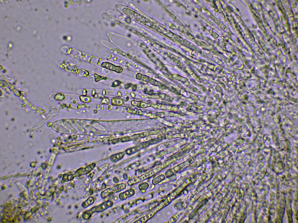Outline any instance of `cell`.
Instances as JSON below:
<instances>
[{"mask_svg": "<svg viewBox=\"0 0 298 223\" xmlns=\"http://www.w3.org/2000/svg\"><path fill=\"white\" fill-rule=\"evenodd\" d=\"M149 184L147 182L143 183L139 185V188L141 191L146 190L149 187Z\"/></svg>", "mask_w": 298, "mask_h": 223, "instance_id": "obj_16", "label": "cell"}, {"mask_svg": "<svg viewBox=\"0 0 298 223\" xmlns=\"http://www.w3.org/2000/svg\"><path fill=\"white\" fill-rule=\"evenodd\" d=\"M113 204V202L110 201L104 202L100 205L94 207L91 209L85 212L83 214V218L85 220L88 219L93 213L102 212L112 207Z\"/></svg>", "mask_w": 298, "mask_h": 223, "instance_id": "obj_3", "label": "cell"}, {"mask_svg": "<svg viewBox=\"0 0 298 223\" xmlns=\"http://www.w3.org/2000/svg\"><path fill=\"white\" fill-rule=\"evenodd\" d=\"M101 67L118 73H121L123 71V69L121 67L116 66L108 62H103L102 64Z\"/></svg>", "mask_w": 298, "mask_h": 223, "instance_id": "obj_8", "label": "cell"}, {"mask_svg": "<svg viewBox=\"0 0 298 223\" xmlns=\"http://www.w3.org/2000/svg\"><path fill=\"white\" fill-rule=\"evenodd\" d=\"M131 104L132 106L138 107L146 108L151 106V105L142 101H137L132 100L131 102Z\"/></svg>", "mask_w": 298, "mask_h": 223, "instance_id": "obj_10", "label": "cell"}, {"mask_svg": "<svg viewBox=\"0 0 298 223\" xmlns=\"http://www.w3.org/2000/svg\"><path fill=\"white\" fill-rule=\"evenodd\" d=\"M150 144V142H146L142 143L137 146L127 149L125 151V153L129 155L134 154L141 149L149 146Z\"/></svg>", "mask_w": 298, "mask_h": 223, "instance_id": "obj_6", "label": "cell"}, {"mask_svg": "<svg viewBox=\"0 0 298 223\" xmlns=\"http://www.w3.org/2000/svg\"><path fill=\"white\" fill-rule=\"evenodd\" d=\"M165 178V176L164 175H161L153 179L152 183L154 185H156L164 180Z\"/></svg>", "mask_w": 298, "mask_h": 223, "instance_id": "obj_13", "label": "cell"}, {"mask_svg": "<svg viewBox=\"0 0 298 223\" xmlns=\"http://www.w3.org/2000/svg\"><path fill=\"white\" fill-rule=\"evenodd\" d=\"M136 77L138 79L148 82L154 85L159 86L163 89H166L167 87H166L160 82L149 77L142 75L140 73L138 74L136 76Z\"/></svg>", "mask_w": 298, "mask_h": 223, "instance_id": "obj_5", "label": "cell"}, {"mask_svg": "<svg viewBox=\"0 0 298 223\" xmlns=\"http://www.w3.org/2000/svg\"><path fill=\"white\" fill-rule=\"evenodd\" d=\"M126 187V185L125 183H123L117 184L103 191L101 194V197L103 199H105L112 195L121 192L125 189Z\"/></svg>", "mask_w": 298, "mask_h": 223, "instance_id": "obj_4", "label": "cell"}, {"mask_svg": "<svg viewBox=\"0 0 298 223\" xmlns=\"http://www.w3.org/2000/svg\"><path fill=\"white\" fill-rule=\"evenodd\" d=\"M94 76L95 77V81L96 82H98L102 79H107V78L106 77L100 76L95 74H94Z\"/></svg>", "mask_w": 298, "mask_h": 223, "instance_id": "obj_17", "label": "cell"}, {"mask_svg": "<svg viewBox=\"0 0 298 223\" xmlns=\"http://www.w3.org/2000/svg\"><path fill=\"white\" fill-rule=\"evenodd\" d=\"M95 202L94 198L93 197H89L85 202L82 204V206L84 208H86L89 206L93 204Z\"/></svg>", "mask_w": 298, "mask_h": 223, "instance_id": "obj_11", "label": "cell"}, {"mask_svg": "<svg viewBox=\"0 0 298 223\" xmlns=\"http://www.w3.org/2000/svg\"><path fill=\"white\" fill-rule=\"evenodd\" d=\"M87 92V90L85 89H84L83 91V94L84 95H86L87 94V92Z\"/></svg>", "mask_w": 298, "mask_h": 223, "instance_id": "obj_19", "label": "cell"}, {"mask_svg": "<svg viewBox=\"0 0 298 223\" xmlns=\"http://www.w3.org/2000/svg\"><path fill=\"white\" fill-rule=\"evenodd\" d=\"M171 163V161H169L164 162L158 167L140 176L129 180L127 182L128 184L130 186H131L149 178L162 170L167 168Z\"/></svg>", "mask_w": 298, "mask_h": 223, "instance_id": "obj_2", "label": "cell"}, {"mask_svg": "<svg viewBox=\"0 0 298 223\" xmlns=\"http://www.w3.org/2000/svg\"><path fill=\"white\" fill-rule=\"evenodd\" d=\"M121 82L119 81H116L114 82L112 85L113 87H116L119 85Z\"/></svg>", "mask_w": 298, "mask_h": 223, "instance_id": "obj_18", "label": "cell"}, {"mask_svg": "<svg viewBox=\"0 0 298 223\" xmlns=\"http://www.w3.org/2000/svg\"><path fill=\"white\" fill-rule=\"evenodd\" d=\"M112 100L113 104L115 105H122L124 103L123 100L119 98H113Z\"/></svg>", "mask_w": 298, "mask_h": 223, "instance_id": "obj_15", "label": "cell"}, {"mask_svg": "<svg viewBox=\"0 0 298 223\" xmlns=\"http://www.w3.org/2000/svg\"><path fill=\"white\" fill-rule=\"evenodd\" d=\"M176 194V191L175 190L162 201L158 205L147 214L141 217L134 222L136 223H146L148 220L152 218L158 212L170 204L175 198Z\"/></svg>", "mask_w": 298, "mask_h": 223, "instance_id": "obj_1", "label": "cell"}, {"mask_svg": "<svg viewBox=\"0 0 298 223\" xmlns=\"http://www.w3.org/2000/svg\"><path fill=\"white\" fill-rule=\"evenodd\" d=\"M151 106L155 109L164 110H169L170 107L169 106L160 104H153Z\"/></svg>", "mask_w": 298, "mask_h": 223, "instance_id": "obj_12", "label": "cell"}, {"mask_svg": "<svg viewBox=\"0 0 298 223\" xmlns=\"http://www.w3.org/2000/svg\"><path fill=\"white\" fill-rule=\"evenodd\" d=\"M125 153V152H122L118 154L115 156H114L113 157H112V161L113 162H116L119 161L123 158Z\"/></svg>", "mask_w": 298, "mask_h": 223, "instance_id": "obj_14", "label": "cell"}, {"mask_svg": "<svg viewBox=\"0 0 298 223\" xmlns=\"http://www.w3.org/2000/svg\"><path fill=\"white\" fill-rule=\"evenodd\" d=\"M135 193V191L133 189L130 188L125 192L120 194L119 195V198L122 201L125 200L128 198L133 196Z\"/></svg>", "mask_w": 298, "mask_h": 223, "instance_id": "obj_9", "label": "cell"}, {"mask_svg": "<svg viewBox=\"0 0 298 223\" xmlns=\"http://www.w3.org/2000/svg\"><path fill=\"white\" fill-rule=\"evenodd\" d=\"M95 165V164L93 163L85 168L80 169L78 170L74 174L75 177H79L89 173L94 168Z\"/></svg>", "mask_w": 298, "mask_h": 223, "instance_id": "obj_7", "label": "cell"}]
</instances>
